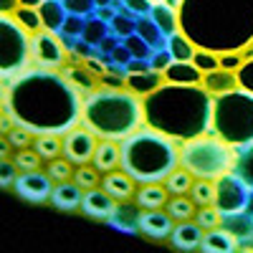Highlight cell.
<instances>
[{
  "label": "cell",
  "mask_w": 253,
  "mask_h": 253,
  "mask_svg": "<svg viewBox=\"0 0 253 253\" xmlns=\"http://www.w3.org/2000/svg\"><path fill=\"white\" fill-rule=\"evenodd\" d=\"M122 170L137 185L165 182L180 167V144L152 126H139L122 142Z\"/></svg>",
  "instance_id": "obj_5"
},
{
  "label": "cell",
  "mask_w": 253,
  "mask_h": 253,
  "mask_svg": "<svg viewBox=\"0 0 253 253\" xmlns=\"http://www.w3.org/2000/svg\"><path fill=\"white\" fill-rule=\"evenodd\" d=\"M137 33L152 46V51L167 48V36H165V31L152 20V15H139V18H137Z\"/></svg>",
  "instance_id": "obj_25"
},
{
  "label": "cell",
  "mask_w": 253,
  "mask_h": 253,
  "mask_svg": "<svg viewBox=\"0 0 253 253\" xmlns=\"http://www.w3.org/2000/svg\"><path fill=\"white\" fill-rule=\"evenodd\" d=\"M18 8H20V0H0V10H3V15H13Z\"/></svg>",
  "instance_id": "obj_54"
},
{
  "label": "cell",
  "mask_w": 253,
  "mask_h": 253,
  "mask_svg": "<svg viewBox=\"0 0 253 253\" xmlns=\"http://www.w3.org/2000/svg\"><path fill=\"white\" fill-rule=\"evenodd\" d=\"M15 170H18V165L8 162V157H3V162H0V185H3V190L15 185Z\"/></svg>",
  "instance_id": "obj_48"
},
{
  "label": "cell",
  "mask_w": 253,
  "mask_h": 253,
  "mask_svg": "<svg viewBox=\"0 0 253 253\" xmlns=\"http://www.w3.org/2000/svg\"><path fill=\"white\" fill-rule=\"evenodd\" d=\"M139 213H142L139 205H126V200H124L117 208V213L112 218V225L119 228L122 233H134V230H139Z\"/></svg>",
  "instance_id": "obj_26"
},
{
  "label": "cell",
  "mask_w": 253,
  "mask_h": 253,
  "mask_svg": "<svg viewBox=\"0 0 253 253\" xmlns=\"http://www.w3.org/2000/svg\"><path fill=\"white\" fill-rule=\"evenodd\" d=\"M84 28H86V20H84V15L69 13L66 23H63L61 36H63V38H79V36H84Z\"/></svg>",
  "instance_id": "obj_44"
},
{
  "label": "cell",
  "mask_w": 253,
  "mask_h": 253,
  "mask_svg": "<svg viewBox=\"0 0 253 253\" xmlns=\"http://www.w3.org/2000/svg\"><path fill=\"white\" fill-rule=\"evenodd\" d=\"M122 3H124L126 10H132L134 15H150L152 8H155L152 0H122Z\"/></svg>",
  "instance_id": "obj_49"
},
{
  "label": "cell",
  "mask_w": 253,
  "mask_h": 253,
  "mask_svg": "<svg viewBox=\"0 0 253 253\" xmlns=\"http://www.w3.org/2000/svg\"><path fill=\"white\" fill-rule=\"evenodd\" d=\"M104 5H112V0H96V8H104Z\"/></svg>",
  "instance_id": "obj_59"
},
{
  "label": "cell",
  "mask_w": 253,
  "mask_h": 253,
  "mask_svg": "<svg viewBox=\"0 0 253 253\" xmlns=\"http://www.w3.org/2000/svg\"><path fill=\"white\" fill-rule=\"evenodd\" d=\"M220 66L228 71H238L243 66V56L241 51H230V53H220Z\"/></svg>",
  "instance_id": "obj_50"
},
{
  "label": "cell",
  "mask_w": 253,
  "mask_h": 253,
  "mask_svg": "<svg viewBox=\"0 0 253 253\" xmlns=\"http://www.w3.org/2000/svg\"><path fill=\"white\" fill-rule=\"evenodd\" d=\"M126 46H129V51H132V56L134 58H152V46L147 43V41L139 36V33H132V36H126V41H124Z\"/></svg>",
  "instance_id": "obj_43"
},
{
  "label": "cell",
  "mask_w": 253,
  "mask_h": 253,
  "mask_svg": "<svg viewBox=\"0 0 253 253\" xmlns=\"http://www.w3.org/2000/svg\"><path fill=\"white\" fill-rule=\"evenodd\" d=\"M203 86L213 94V96H220V94H228V91H233L238 89L241 84H238V71H228V69H215V71H208L203 76Z\"/></svg>",
  "instance_id": "obj_19"
},
{
  "label": "cell",
  "mask_w": 253,
  "mask_h": 253,
  "mask_svg": "<svg viewBox=\"0 0 253 253\" xmlns=\"http://www.w3.org/2000/svg\"><path fill=\"white\" fill-rule=\"evenodd\" d=\"M165 210L170 213L175 220H193L198 213V205L193 203V198H185V195H172L167 200Z\"/></svg>",
  "instance_id": "obj_30"
},
{
  "label": "cell",
  "mask_w": 253,
  "mask_h": 253,
  "mask_svg": "<svg viewBox=\"0 0 253 253\" xmlns=\"http://www.w3.org/2000/svg\"><path fill=\"white\" fill-rule=\"evenodd\" d=\"M33 150L41 155V160L51 162V160L61 157V152H63V137H58V134H36Z\"/></svg>",
  "instance_id": "obj_28"
},
{
  "label": "cell",
  "mask_w": 253,
  "mask_h": 253,
  "mask_svg": "<svg viewBox=\"0 0 253 253\" xmlns=\"http://www.w3.org/2000/svg\"><path fill=\"white\" fill-rule=\"evenodd\" d=\"M13 18H15L18 23L23 26L31 36L38 33V31H43V18H41V10H38V8H26V5H20V8L13 13Z\"/></svg>",
  "instance_id": "obj_34"
},
{
  "label": "cell",
  "mask_w": 253,
  "mask_h": 253,
  "mask_svg": "<svg viewBox=\"0 0 253 253\" xmlns=\"http://www.w3.org/2000/svg\"><path fill=\"white\" fill-rule=\"evenodd\" d=\"M61 3L69 13H76V15H89L96 10V0H61Z\"/></svg>",
  "instance_id": "obj_46"
},
{
  "label": "cell",
  "mask_w": 253,
  "mask_h": 253,
  "mask_svg": "<svg viewBox=\"0 0 253 253\" xmlns=\"http://www.w3.org/2000/svg\"><path fill=\"white\" fill-rule=\"evenodd\" d=\"M167 187L162 182H150V185H142L137 193H134V203L142 208V210H152V208H165L167 205Z\"/></svg>",
  "instance_id": "obj_23"
},
{
  "label": "cell",
  "mask_w": 253,
  "mask_h": 253,
  "mask_svg": "<svg viewBox=\"0 0 253 253\" xmlns=\"http://www.w3.org/2000/svg\"><path fill=\"white\" fill-rule=\"evenodd\" d=\"M96 134L89 129L86 124L84 126H74L63 134V152L61 157H66L69 162H74L76 167L79 165H89L94 160V152H96Z\"/></svg>",
  "instance_id": "obj_10"
},
{
  "label": "cell",
  "mask_w": 253,
  "mask_h": 253,
  "mask_svg": "<svg viewBox=\"0 0 253 253\" xmlns=\"http://www.w3.org/2000/svg\"><path fill=\"white\" fill-rule=\"evenodd\" d=\"M41 3L43 0H20V5H26V8H41Z\"/></svg>",
  "instance_id": "obj_57"
},
{
  "label": "cell",
  "mask_w": 253,
  "mask_h": 253,
  "mask_svg": "<svg viewBox=\"0 0 253 253\" xmlns=\"http://www.w3.org/2000/svg\"><path fill=\"white\" fill-rule=\"evenodd\" d=\"M220 220H223V215H220V210L215 205H203V208H198V213H195V223L200 228H205V230L218 228Z\"/></svg>",
  "instance_id": "obj_38"
},
{
  "label": "cell",
  "mask_w": 253,
  "mask_h": 253,
  "mask_svg": "<svg viewBox=\"0 0 253 253\" xmlns=\"http://www.w3.org/2000/svg\"><path fill=\"white\" fill-rule=\"evenodd\" d=\"M238 246L236 236L230 233L228 228H213V230H205V238H203V251L205 253H233Z\"/></svg>",
  "instance_id": "obj_20"
},
{
  "label": "cell",
  "mask_w": 253,
  "mask_h": 253,
  "mask_svg": "<svg viewBox=\"0 0 253 253\" xmlns=\"http://www.w3.org/2000/svg\"><path fill=\"white\" fill-rule=\"evenodd\" d=\"M165 84V74L157 71V69H150V71H142V74H129L126 76V89L134 91L137 96H147L152 94L155 89H160Z\"/></svg>",
  "instance_id": "obj_21"
},
{
  "label": "cell",
  "mask_w": 253,
  "mask_h": 253,
  "mask_svg": "<svg viewBox=\"0 0 253 253\" xmlns=\"http://www.w3.org/2000/svg\"><path fill=\"white\" fill-rule=\"evenodd\" d=\"M150 61H152V69L165 71V69L170 66V63H172L175 58H172V53L167 51V48H160V51H155V53H152V58H150Z\"/></svg>",
  "instance_id": "obj_51"
},
{
  "label": "cell",
  "mask_w": 253,
  "mask_h": 253,
  "mask_svg": "<svg viewBox=\"0 0 253 253\" xmlns=\"http://www.w3.org/2000/svg\"><path fill=\"white\" fill-rule=\"evenodd\" d=\"M38 10H41V18H43V28L46 31H53V33L63 31V23H66V18H69V10L63 8L61 0H43Z\"/></svg>",
  "instance_id": "obj_24"
},
{
  "label": "cell",
  "mask_w": 253,
  "mask_h": 253,
  "mask_svg": "<svg viewBox=\"0 0 253 253\" xmlns=\"http://www.w3.org/2000/svg\"><path fill=\"white\" fill-rule=\"evenodd\" d=\"M251 205H253V190L236 170L215 180V208L220 210L223 218L241 215Z\"/></svg>",
  "instance_id": "obj_9"
},
{
  "label": "cell",
  "mask_w": 253,
  "mask_h": 253,
  "mask_svg": "<svg viewBox=\"0 0 253 253\" xmlns=\"http://www.w3.org/2000/svg\"><path fill=\"white\" fill-rule=\"evenodd\" d=\"M117 208H119V203L104 187L84 190V200H81V213L84 215H89L94 220H112Z\"/></svg>",
  "instance_id": "obj_14"
},
{
  "label": "cell",
  "mask_w": 253,
  "mask_h": 253,
  "mask_svg": "<svg viewBox=\"0 0 253 253\" xmlns=\"http://www.w3.org/2000/svg\"><path fill=\"white\" fill-rule=\"evenodd\" d=\"M31 56L38 69H61L63 58H66V48L56 38L53 31H38L31 36Z\"/></svg>",
  "instance_id": "obj_11"
},
{
  "label": "cell",
  "mask_w": 253,
  "mask_h": 253,
  "mask_svg": "<svg viewBox=\"0 0 253 253\" xmlns=\"http://www.w3.org/2000/svg\"><path fill=\"white\" fill-rule=\"evenodd\" d=\"M167 51L172 53L175 61H193V56H195L198 48H195V43L182 31H177L172 36H167Z\"/></svg>",
  "instance_id": "obj_29"
},
{
  "label": "cell",
  "mask_w": 253,
  "mask_h": 253,
  "mask_svg": "<svg viewBox=\"0 0 253 253\" xmlns=\"http://www.w3.org/2000/svg\"><path fill=\"white\" fill-rule=\"evenodd\" d=\"M203 238H205V228H200L195 220H177L170 241L180 251H195L203 246Z\"/></svg>",
  "instance_id": "obj_16"
},
{
  "label": "cell",
  "mask_w": 253,
  "mask_h": 253,
  "mask_svg": "<svg viewBox=\"0 0 253 253\" xmlns=\"http://www.w3.org/2000/svg\"><path fill=\"white\" fill-rule=\"evenodd\" d=\"M91 165L96 167L99 172H114L117 167H122V144H117L114 139H101L96 144V152Z\"/></svg>",
  "instance_id": "obj_17"
},
{
  "label": "cell",
  "mask_w": 253,
  "mask_h": 253,
  "mask_svg": "<svg viewBox=\"0 0 253 253\" xmlns=\"http://www.w3.org/2000/svg\"><path fill=\"white\" fill-rule=\"evenodd\" d=\"M109 26H107V20H101V18H89L86 20V28H84V41H89L91 46H101V41L107 38V31Z\"/></svg>",
  "instance_id": "obj_36"
},
{
  "label": "cell",
  "mask_w": 253,
  "mask_h": 253,
  "mask_svg": "<svg viewBox=\"0 0 253 253\" xmlns=\"http://www.w3.org/2000/svg\"><path fill=\"white\" fill-rule=\"evenodd\" d=\"M152 3H162V0H152Z\"/></svg>",
  "instance_id": "obj_60"
},
{
  "label": "cell",
  "mask_w": 253,
  "mask_h": 253,
  "mask_svg": "<svg viewBox=\"0 0 253 253\" xmlns=\"http://www.w3.org/2000/svg\"><path fill=\"white\" fill-rule=\"evenodd\" d=\"M15 195L28 203H46L53 195V177L41 170H26L15 177Z\"/></svg>",
  "instance_id": "obj_12"
},
{
  "label": "cell",
  "mask_w": 253,
  "mask_h": 253,
  "mask_svg": "<svg viewBox=\"0 0 253 253\" xmlns=\"http://www.w3.org/2000/svg\"><path fill=\"white\" fill-rule=\"evenodd\" d=\"M236 172L248 182V187L253 190V142L238 147V155H236Z\"/></svg>",
  "instance_id": "obj_33"
},
{
  "label": "cell",
  "mask_w": 253,
  "mask_h": 253,
  "mask_svg": "<svg viewBox=\"0 0 253 253\" xmlns=\"http://www.w3.org/2000/svg\"><path fill=\"white\" fill-rule=\"evenodd\" d=\"M190 198H193V203L198 208L203 205H215V180H200L195 177L193 187H190Z\"/></svg>",
  "instance_id": "obj_31"
},
{
  "label": "cell",
  "mask_w": 253,
  "mask_h": 253,
  "mask_svg": "<svg viewBox=\"0 0 253 253\" xmlns=\"http://www.w3.org/2000/svg\"><path fill=\"white\" fill-rule=\"evenodd\" d=\"M213 134L233 147L253 142V94L246 89H233L215 96L213 104Z\"/></svg>",
  "instance_id": "obj_7"
},
{
  "label": "cell",
  "mask_w": 253,
  "mask_h": 253,
  "mask_svg": "<svg viewBox=\"0 0 253 253\" xmlns=\"http://www.w3.org/2000/svg\"><path fill=\"white\" fill-rule=\"evenodd\" d=\"M150 69H152L150 58H132L126 63V74H142V71H150Z\"/></svg>",
  "instance_id": "obj_53"
},
{
  "label": "cell",
  "mask_w": 253,
  "mask_h": 253,
  "mask_svg": "<svg viewBox=\"0 0 253 253\" xmlns=\"http://www.w3.org/2000/svg\"><path fill=\"white\" fill-rule=\"evenodd\" d=\"M112 26H114V33L119 38H126V36L137 33V18H132V13L129 15H114Z\"/></svg>",
  "instance_id": "obj_45"
},
{
  "label": "cell",
  "mask_w": 253,
  "mask_h": 253,
  "mask_svg": "<svg viewBox=\"0 0 253 253\" xmlns=\"http://www.w3.org/2000/svg\"><path fill=\"white\" fill-rule=\"evenodd\" d=\"M152 20L165 31V36H172V33H177L180 31V18H177V10L175 8H170L167 3H155V8H152Z\"/></svg>",
  "instance_id": "obj_27"
},
{
  "label": "cell",
  "mask_w": 253,
  "mask_h": 253,
  "mask_svg": "<svg viewBox=\"0 0 253 253\" xmlns=\"http://www.w3.org/2000/svg\"><path fill=\"white\" fill-rule=\"evenodd\" d=\"M99 10V18L101 20H114V13L109 10V5H104V8H96Z\"/></svg>",
  "instance_id": "obj_56"
},
{
  "label": "cell",
  "mask_w": 253,
  "mask_h": 253,
  "mask_svg": "<svg viewBox=\"0 0 253 253\" xmlns=\"http://www.w3.org/2000/svg\"><path fill=\"white\" fill-rule=\"evenodd\" d=\"M3 109L15 124L33 134L63 137L81 122L84 99L66 74L36 66L3 84Z\"/></svg>",
  "instance_id": "obj_1"
},
{
  "label": "cell",
  "mask_w": 253,
  "mask_h": 253,
  "mask_svg": "<svg viewBox=\"0 0 253 253\" xmlns=\"http://www.w3.org/2000/svg\"><path fill=\"white\" fill-rule=\"evenodd\" d=\"M162 3H167V5H170V8H180V3H182V0H162Z\"/></svg>",
  "instance_id": "obj_58"
},
{
  "label": "cell",
  "mask_w": 253,
  "mask_h": 253,
  "mask_svg": "<svg viewBox=\"0 0 253 253\" xmlns=\"http://www.w3.org/2000/svg\"><path fill=\"white\" fill-rule=\"evenodd\" d=\"M236 155L233 144H228L225 139L215 137H195L180 142V165L185 170L193 172V177L200 180H218L228 172L236 170Z\"/></svg>",
  "instance_id": "obj_6"
},
{
  "label": "cell",
  "mask_w": 253,
  "mask_h": 253,
  "mask_svg": "<svg viewBox=\"0 0 253 253\" xmlns=\"http://www.w3.org/2000/svg\"><path fill=\"white\" fill-rule=\"evenodd\" d=\"M238 84H241V89L253 94V56H248L243 61V66L238 69Z\"/></svg>",
  "instance_id": "obj_47"
},
{
  "label": "cell",
  "mask_w": 253,
  "mask_h": 253,
  "mask_svg": "<svg viewBox=\"0 0 253 253\" xmlns=\"http://www.w3.org/2000/svg\"><path fill=\"white\" fill-rule=\"evenodd\" d=\"M134 180L126 175L124 170L122 172H107L101 177V187L107 190V193L117 200V203H124V200H132V195L137 193L134 190Z\"/></svg>",
  "instance_id": "obj_18"
},
{
  "label": "cell",
  "mask_w": 253,
  "mask_h": 253,
  "mask_svg": "<svg viewBox=\"0 0 253 253\" xmlns=\"http://www.w3.org/2000/svg\"><path fill=\"white\" fill-rule=\"evenodd\" d=\"M66 74L76 86H79V91H94V89H99V84H96V79H94V74H91V69L86 71V69H79V66H69Z\"/></svg>",
  "instance_id": "obj_35"
},
{
  "label": "cell",
  "mask_w": 253,
  "mask_h": 253,
  "mask_svg": "<svg viewBox=\"0 0 253 253\" xmlns=\"http://www.w3.org/2000/svg\"><path fill=\"white\" fill-rule=\"evenodd\" d=\"M117 46H119V41H117V38H109V36H107V38L101 41V46H99V48H104V51H109V53H112V51H114Z\"/></svg>",
  "instance_id": "obj_55"
},
{
  "label": "cell",
  "mask_w": 253,
  "mask_h": 253,
  "mask_svg": "<svg viewBox=\"0 0 253 253\" xmlns=\"http://www.w3.org/2000/svg\"><path fill=\"white\" fill-rule=\"evenodd\" d=\"M31 58V33L13 15H3L0 18V76H3V84L23 74Z\"/></svg>",
  "instance_id": "obj_8"
},
{
  "label": "cell",
  "mask_w": 253,
  "mask_h": 253,
  "mask_svg": "<svg viewBox=\"0 0 253 253\" xmlns=\"http://www.w3.org/2000/svg\"><path fill=\"white\" fill-rule=\"evenodd\" d=\"M175 230V218L162 208H152V210H142L139 213V233H144L152 241H167L172 238Z\"/></svg>",
  "instance_id": "obj_13"
},
{
  "label": "cell",
  "mask_w": 253,
  "mask_h": 253,
  "mask_svg": "<svg viewBox=\"0 0 253 253\" xmlns=\"http://www.w3.org/2000/svg\"><path fill=\"white\" fill-rule=\"evenodd\" d=\"M144 124L177 142L208 134L213 126V94L203 84L165 81L160 89L142 96Z\"/></svg>",
  "instance_id": "obj_3"
},
{
  "label": "cell",
  "mask_w": 253,
  "mask_h": 253,
  "mask_svg": "<svg viewBox=\"0 0 253 253\" xmlns=\"http://www.w3.org/2000/svg\"><path fill=\"white\" fill-rule=\"evenodd\" d=\"M74 162H69L66 157H56V160H51L48 162V167H46V172L53 177V182H63V180H71L74 177Z\"/></svg>",
  "instance_id": "obj_37"
},
{
  "label": "cell",
  "mask_w": 253,
  "mask_h": 253,
  "mask_svg": "<svg viewBox=\"0 0 253 253\" xmlns=\"http://www.w3.org/2000/svg\"><path fill=\"white\" fill-rule=\"evenodd\" d=\"M177 18L195 48L230 53L253 43V0H182Z\"/></svg>",
  "instance_id": "obj_2"
},
{
  "label": "cell",
  "mask_w": 253,
  "mask_h": 253,
  "mask_svg": "<svg viewBox=\"0 0 253 253\" xmlns=\"http://www.w3.org/2000/svg\"><path fill=\"white\" fill-rule=\"evenodd\" d=\"M13 162L18 165L20 172H26V170H38V167H41V155L33 150V147H26V150H18V155H15Z\"/></svg>",
  "instance_id": "obj_42"
},
{
  "label": "cell",
  "mask_w": 253,
  "mask_h": 253,
  "mask_svg": "<svg viewBox=\"0 0 253 253\" xmlns=\"http://www.w3.org/2000/svg\"><path fill=\"white\" fill-rule=\"evenodd\" d=\"M99 84H101V86H112V89H124L126 86V79L122 76V74H107V71H104L101 76H99Z\"/></svg>",
  "instance_id": "obj_52"
},
{
  "label": "cell",
  "mask_w": 253,
  "mask_h": 253,
  "mask_svg": "<svg viewBox=\"0 0 253 253\" xmlns=\"http://www.w3.org/2000/svg\"><path fill=\"white\" fill-rule=\"evenodd\" d=\"M74 180L84 187V190H91V187H99V170L91 165V167H86V165H79L76 167V172H74Z\"/></svg>",
  "instance_id": "obj_41"
},
{
  "label": "cell",
  "mask_w": 253,
  "mask_h": 253,
  "mask_svg": "<svg viewBox=\"0 0 253 253\" xmlns=\"http://www.w3.org/2000/svg\"><path fill=\"white\" fill-rule=\"evenodd\" d=\"M3 137L8 139L10 147H15V150H26V147H31V137H33V132L26 129V126H20V124H15V126H10L8 132H3Z\"/></svg>",
  "instance_id": "obj_39"
},
{
  "label": "cell",
  "mask_w": 253,
  "mask_h": 253,
  "mask_svg": "<svg viewBox=\"0 0 253 253\" xmlns=\"http://www.w3.org/2000/svg\"><path fill=\"white\" fill-rule=\"evenodd\" d=\"M193 63L203 71V74H208V71H215V69H220V53H213V51H203V48H198L195 51V56H193Z\"/></svg>",
  "instance_id": "obj_40"
},
{
  "label": "cell",
  "mask_w": 253,
  "mask_h": 253,
  "mask_svg": "<svg viewBox=\"0 0 253 253\" xmlns=\"http://www.w3.org/2000/svg\"><path fill=\"white\" fill-rule=\"evenodd\" d=\"M81 122L99 137L122 142L144 122V101L129 89L99 86L84 96Z\"/></svg>",
  "instance_id": "obj_4"
},
{
  "label": "cell",
  "mask_w": 253,
  "mask_h": 253,
  "mask_svg": "<svg viewBox=\"0 0 253 253\" xmlns=\"http://www.w3.org/2000/svg\"><path fill=\"white\" fill-rule=\"evenodd\" d=\"M193 182H195V180H193V172L185 170V167L180 165L177 170L167 177L162 185L167 187V193H170V195H187L190 187H193Z\"/></svg>",
  "instance_id": "obj_32"
},
{
  "label": "cell",
  "mask_w": 253,
  "mask_h": 253,
  "mask_svg": "<svg viewBox=\"0 0 253 253\" xmlns=\"http://www.w3.org/2000/svg\"><path fill=\"white\" fill-rule=\"evenodd\" d=\"M162 74H165V81H172V84H203V76H205L193 61H172Z\"/></svg>",
  "instance_id": "obj_22"
},
{
  "label": "cell",
  "mask_w": 253,
  "mask_h": 253,
  "mask_svg": "<svg viewBox=\"0 0 253 253\" xmlns=\"http://www.w3.org/2000/svg\"><path fill=\"white\" fill-rule=\"evenodd\" d=\"M81 200H84V187L76 180H63L53 185V195H51L53 208L74 213L76 208H81Z\"/></svg>",
  "instance_id": "obj_15"
}]
</instances>
